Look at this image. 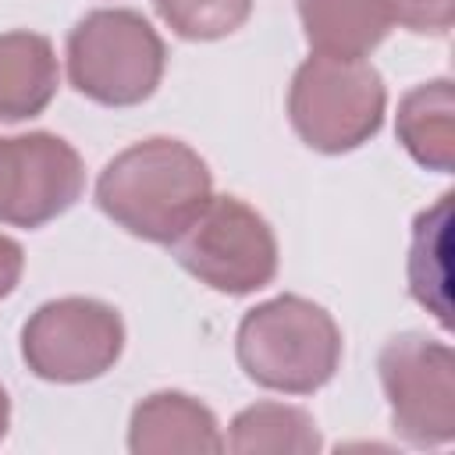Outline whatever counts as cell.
<instances>
[{"instance_id": "6da1fadb", "label": "cell", "mask_w": 455, "mask_h": 455, "mask_svg": "<svg viewBox=\"0 0 455 455\" xmlns=\"http://www.w3.org/2000/svg\"><path fill=\"white\" fill-rule=\"evenodd\" d=\"M210 196L206 160L171 135L121 149L96 178V206L128 235L156 245H171Z\"/></svg>"}, {"instance_id": "7a4b0ae2", "label": "cell", "mask_w": 455, "mask_h": 455, "mask_svg": "<svg viewBox=\"0 0 455 455\" xmlns=\"http://www.w3.org/2000/svg\"><path fill=\"white\" fill-rule=\"evenodd\" d=\"M235 355L252 384L313 395L341 366V327L313 299L274 295L238 320Z\"/></svg>"}, {"instance_id": "3957f363", "label": "cell", "mask_w": 455, "mask_h": 455, "mask_svg": "<svg viewBox=\"0 0 455 455\" xmlns=\"http://www.w3.org/2000/svg\"><path fill=\"white\" fill-rule=\"evenodd\" d=\"M387 110V89L370 60L309 53L288 85V121L295 135L327 156L370 142Z\"/></svg>"}, {"instance_id": "277c9868", "label": "cell", "mask_w": 455, "mask_h": 455, "mask_svg": "<svg viewBox=\"0 0 455 455\" xmlns=\"http://www.w3.org/2000/svg\"><path fill=\"white\" fill-rule=\"evenodd\" d=\"M160 32L132 7H100L68 32V78L100 107H135L164 78Z\"/></svg>"}, {"instance_id": "5b68a950", "label": "cell", "mask_w": 455, "mask_h": 455, "mask_svg": "<svg viewBox=\"0 0 455 455\" xmlns=\"http://www.w3.org/2000/svg\"><path fill=\"white\" fill-rule=\"evenodd\" d=\"M174 259L220 295H252L277 277V238L238 196H210L171 242Z\"/></svg>"}, {"instance_id": "8992f818", "label": "cell", "mask_w": 455, "mask_h": 455, "mask_svg": "<svg viewBox=\"0 0 455 455\" xmlns=\"http://www.w3.org/2000/svg\"><path fill=\"white\" fill-rule=\"evenodd\" d=\"M124 352V320L110 302L64 295L43 302L21 327L25 366L50 384H85L114 370Z\"/></svg>"}, {"instance_id": "52a82bcc", "label": "cell", "mask_w": 455, "mask_h": 455, "mask_svg": "<svg viewBox=\"0 0 455 455\" xmlns=\"http://www.w3.org/2000/svg\"><path fill=\"white\" fill-rule=\"evenodd\" d=\"M377 377L391 427L416 448H441L455 437V352L419 331L395 334L377 355Z\"/></svg>"}, {"instance_id": "ba28073f", "label": "cell", "mask_w": 455, "mask_h": 455, "mask_svg": "<svg viewBox=\"0 0 455 455\" xmlns=\"http://www.w3.org/2000/svg\"><path fill=\"white\" fill-rule=\"evenodd\" d=\"M85 192L78 149L53 132L0 139V224L43 228L68 213Z\"/></svg>"}, {"instance_id": "9c48e42d", "label": "cell", "mask_w": 455, "mask_h": 455, "mask_svg": "<svg viewBox=\"0 0 455 455\" xmlns=\"http://www.w3.org/2000/svg\"><path fill=\"white\" fill-rule=\"evenodd\" d=\"M132 455H217L224 434L210 405L185 391L146 395L128 419Z\"/></svg>"}, {"instance_id": "30bf717a", "label": "cell", "mask_w": 455, "mask_h": 455, "mask_svg": "<svg viewBox=\"0 0 455 455\" xmlns=\"http://www.w3.org/2000/svg\"><path fill=\"white\" fill-rule=\"evenodd\" d=\"M60 85L53 43L39 32L14 28L0 36V121L18 124L39 117Z\"/></svg>"}, {"instance_id": "8fae6325", "label": "cell", "mask_w": 455, "mask_h": 455, "mask_svg": "<svg viewBox=\"0 0 455 455\" xmlns=\"http://www.w3.org/2000/svg\"><path fill=\"white\" fill-rule=\"evenodd\" d=\"M395 135L402 149L437 174L455 171V89L451 78H434L398 100Z\"/></svg>"}, {"instance_id": "7c38bea8", "label": "cell", "mask_w": 455, "mask_h": 455, "mask_svg": "<svg viewBox=\"0 0 455 455\" xmlns=\"http://www.w3.org/2000/svg\"><path fill=\"white\" fill-rule=\"evenodd\" d=\"M295 7L309 50L323 57L366 60L391 32L380 0H295Z\"/></svg>"}, {"instance_id": "4fadbf2b", "label": "cell", "mask_w": 455, "mask_h": 455, "mask_svg": "<svg viewBox=\"0 0 455 455\" xmlns=\"http://www.w3.org/2000/svg\"><path fill=\"white\" fill-rule=\"evenodd\" d=\"M224 448L235 455H313L323 448V437L306 409L284 402H256L231 419Z\"/></svg>"}, {"instance_id": "5bb4252c", "label": "cell", "mask_w": 455, "mask_h": 455, "mask_svg": "<svg viewBox=\"0 0 455 455\" xmlns=\"http://www.w3.org/2000/svg\"><path fill=\"white\" fill-rule=\"evenodd\" d=\"M448 228H451V192H444L430 210L412 224L409 249V295L437 316L441 327H451L448 316Z\"/></svg>"}, {"instance_id": "9a60e30c", "label": "cell", "mask_w": 455, "mask_h": 455, "mask_svg": "<svg viewBox=\"0 0 455 455\" xmlns=\"http://www.w3.org/2000/svg\"><path fill=\"white\" fill-rule=\"evenodd\" d=\"M160 21L192 43H213L238 32L256 0H153Z\"/></svg>"}, {"instance_id": "2e32d148", "label": "cell", "mask_w": 455, "mask_h": 455, "mask_svg": "<svg viewBox=\"0 0 455 455\" xmlns=\"http://www.w3.org/2000/svg\"><path fill=\"white\" fill-rule=\"evenodd\" d=\"M391 25L416 36H448L455 25V0H380Z\"/></svg>"}, {"instance_id": "e0dca14e", "label": "cell", "mask_w": 455, "mask_h": 455, "mask_svg": "<svg viewBox=\"0 0 455 455\" xmlns=\"http://www.w3.org/2000/svg\"><path fill=\"white\" fill-rule=\"evenodd\" d=\"M21 270H25V249L14 238L0 235V302L18 288Z\"/></svg>"}, {"instance_id": "ac0fdd59", "label": "cell", "mask_w": 455, "mask_h": 455, "mask_svg": "<svg viewBox=\"0 0 455 455\" xmlns=\"http://www.w3.org/2000/svg\"><path fill=\"white\" fill-rule=\"evenodd\" d=\"M7 427H11V398H7V391L0 384V441L7 437Z\"/></svg>"}]
</instances>
